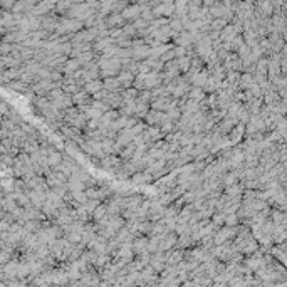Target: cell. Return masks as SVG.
Segmentation results:
<instances>
[{
	"mask_svg": "<svg viewBox=\"0 0 287 287\" xmlns=\"http://www.w3.org/2000/svg\"><path fill=\"white\" fill-rule=\"evenodd\" d=\"M59 160H61V158H59V153H56V151L51 153V156H49V163H51V165H57Z\"/></svg>",
	"mask_w": 287,
	"mask_h": 287,
	"instance_id": "6da1fadb",
	"label": "cell"
},
{
	"mask_svg": "<svg viewBox=\"0 0 287 287\" xmlns=\"http://www.w3.org/2000/svg\"><path fill=\"white\" fill-rule=\"evenodd\" d=\"M99 89H101V84L99 82H91L87 86V91H91V93H93V91L96 93V91H99Z\"/></svg>",
	"mask_w": 287,
	"mask_h": 287,
	"instance_id": "7a4b0ae2",
	"label": "cell"
}]
</instances>
